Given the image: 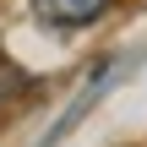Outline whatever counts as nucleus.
Returning a JSON list of instances; mask_svg holds the SVG:
<instances>
[{"mask_svg": "<svg viewBox=\"0 0 147 147\" xmlns=\"http://www.w3.org/2000/svg\"><path fill=\"white\" fill-rule=\"evenodd\" d=\"M115 0H33V16L44 27H93Z\"/></svg>", "mask_w": 147, "mask_h": 147, "instance_id": "f257e3e1", "label": "nucleus"}, {"mask_svg": "<svg viewBox=\"0 0 147 147\" xmlns=\"http://www.w3.org/2000/svg\"><path fill=\"white\" fill-rule=\"evenodd\" d=\"M11 87H22V71H16L11 60H0V109L11 104Z\"/></svg>", "mask_w": 147, "mask_h": 147, "instance_id": "f03ea898", "label": "nucleus"}]
</instances>
